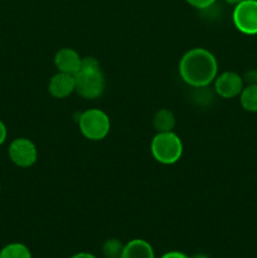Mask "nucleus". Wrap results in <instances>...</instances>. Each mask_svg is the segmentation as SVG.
<instances>
[{
	"label": "nucleus",
	"instance_id": "14",
	"mask_svg": "<svg viewBox=\"0 0 257 258\" xmlns=\"http://www.w3.org/2000/svg\"><path fill=\"white\" fill-rule=\"evenodd\" d=\"M125 244L117 238H110L102 244V253L105 258H120Z\"/></svg>",
	"mask_w": 257,
	"mask_h": 258
},
{
	"label": "nucleus",
	"instance_id": "17",
	"mask_svg": "<svg viewBox=\"0 0 257 258\" xmlns=\"http://www.w3.org/2000/svg\"><path fill=\"white\" fill-rule=\"evenodd\" d=\"M7 135H8V131H7V126L4 125V122H3L2 120H0V146L4 144L5 139H7Z\"/></svg>",
	"mask_w": 257,
	"mask_h": 258
},
{
	"label": "nucleus",
	"instance_id": "13",
	"mask_svg": "<svg viewBox=\"0 0 257 258\" xmlns=\"http://www.w3.org/2000/svg\"><path fill=\"white\" fill-rule=\"evenodd\" d=\"M0 258H32V253L25 244L9 243L2 248Z\"/></svg>",
	"mask_w": 257,
	"mask_h": 258
},
{
	"label": "nucleus",
	"instance_id": "19",
	"mask_svg": "<svg viewBox=\"0 0 257 258\" xmlns=\"http://www.w3.org/2000/svg\"><path fill=\"white\" fill-rule=\"evenodd\" d=\"M224 2L228 3V4H234V5H236V4H238V3H241L242 0H224Z\"/></svg>",
	"mask_w": 257,
	"mask_h": 258
},
{
	"label": "nucleus",
	"instance_id": "3",
	"mask_svg": "<svg viewBox=\"0 0 257 258\" xmlns=\"http://www.w3.org/2000/svg\"><path fill=\"white\" fill-rule=\"evenodd\" d=\"M78 126L86 139L92 141H100L110 133L111 122L107 113L98 108H91L81 113L78 118Z\"/></svg>",
	"mask_w": 257,
	"mask_h": 258
},
{
	"label": "nucleus",
	"instance_id": "5",
	"mask_svg": "<svg viewBox=\"0 0 257 258\" xmlns=\"http://www.w3.org/2000/svg\"><path fill=\"white\" fill-rule=\"evenodd\" d=\"M233 24L242 34H257V0H242L232 14Z\"/></svg>",
	"mask_w": 257,
	"mask_h": 258
},
{
	"label": "nucleus",
	"instance_id": "9",
	"mask_svg": "<svg viewBox=\"0 0 257 258\" xmlns=\"http://www.w3.org/2000/svg\"><path fill=\"white\" fill-rule=\"evenodd\" d=\"M48 91L55 98H66L76 91V80L73 75L58 72L50 78Z\"/></svg>",
	"mask_w": 257,
	"mask_h": 258
},
{
	"label": "nucleus",
	"instance_id": "12",
	"mask_svg": "<svg viewBox=\"0 0 257 258\" xmlns=\"http://www.w3.org/2000/svg\"><path fill=\"white\" fill-rule=\"evenodd\" d=\"M239 102L243 110L248 112H257V83L244 86L239 93Z\"/></svg>",
	"mask_w": 257,
	"mask_h": 258
},
{
	"label": "nucleus",
	"instance_id": "16",
	"mask_svg": "<svg viewBox=\"0 0 257 258\" xmlns=\"http://www.w3.org/2000/svg\"><path fill=\"white\" fill-rule=\"evenodd\" d=\"M160 258H190V257L186 256V254L183 253V252L170 251V252H166V253H164Z\"/></svg>",
	"mask_w": 257,
	"mask_h": 258
},
{
	"label": "nucleus",
	"instance_id": "6",
	"mask_svg": "<svg viewBox=\"0 0 257 258\" xmlns=\"http://www.w3.org/2000/svg\"><path fill=\"white\" fill-rule=\"evenodd\" d=\"M8 154L13 163L19 168H30L38 159L37 146L32 140L25 138H18L12 141L8 149Z\"/></svg>",
	"mask_w": 257,
	"mask_h": 258
},
{
	"label": "nucleus",
	"instance_id": "7",
	"mask_svg": "<svg viewBox=\"0 0 257 258\" xmlns=\"http://www.w3.org/2000/svg\"><path fill=\"white\" fill-rule=\"evenodd\" d=\"M244 87V81L238 73L227 71L214 80V91L222 98H234L239 96Z\"/></svg>",
	"mask_w": 257,
	"mask_h": 258
},
{
	"label": "nucleus",
	"instance_id": "20",
	"mask_svg": "<svg viewBox=\"0 0 257 258\" xmlns=\"http://www.w3.org/2000/svg\"><path fill=\"white\" fill-rule=\"evenodd\" d=\"M191 258H209V257L207 256V254H204V253H198V254H196V256L191 257Z\"/></svg>",
	"mask_w": 257,
	"mask_h": 258
},
{
	"label": "nucleus",
	"instance_id": "11",
	"mask_svg": "<svg viewBox=\"0 0 257 258\" xmlns=\"http://www.w3.org/2000/svg\"><path fill=\"white\" fill-rule=\"evenodd\" d=\"M153 125L158 133H169L175 127V116L170 110L161 108L155 113L153 118Z\"/></svg>",
	"mask_w": 257,
	"mask_h": 258
},
{
	"label": "nucleus",
	"instance_id": "18",
	"mask_svg": "<svg viewBox=\"0 0 257 258\" xmlns=\"http://www.w3.org/2000/svg\"><path fill=\"white\" fill-rule=\"evenodd\" d=\"M71 258H97V257L92 253H88V252H80V253L73 254Z\"/></svg>",
	"mask_w": 257,
	"mask_h": 258
},
{
	"label": "nucleus",
	"instance_id": "21",
	"mask_svg": "<svg viewBox=\"0 0 257 258\" xmlns=\"http://www.w3.org/2000/svg\"><path fill=\"white\" fill-rule=\"evenodd\" d=\"M0 189H2V184H0Z\"/></svg>",
	"mask_w": 257,
	"mask_h": 258
},
{
	"label": "nucleus",
	"instance_id": "2",
	"mask_svg": "<svg viewBox=\"0 0 257 258\" xmlns=\"http://www.w3.org/2000/svg\"><path fill=\"white\" fill-rule=\"evenodd\" d=\"M151 154L160 164L171 165L181 158L183 143L174 131L158 133L151 141Z\"/></svg>",
	"mask_w": 257,
	"mask_h": 258
},
{
	"label": "nucleus",
	"instance_id": "10",
	"mask_svg": "<svg viewBox=\"0 0 257 258\" xmlns=\"http://www.w3.org/2000/svg\"><path fill=\"white\" fill-rule=\"evenodd\" d=\"M120 258H155V253L149 242L144 239H131L123 246Z\"/></svg>",
	"mask_w": 257,
	"mask_h": 258
},
{
	"label": "nucleus",
	"instance_id": "8",
	"mask_svg": "<svg viewBox=\"0 0 257 258\" xmlns=\"http://www.w3.org/2000/svg\"><path fill=\"white\" fill-rule=\"evenodd\" d=\"M54 64L58 72L73 75L78 73L82 64V58L72 48H62L54 55Z\"/></svg>",
	"mask_w": 257,
	"mask_h": 258
},
{
	"label": "nucleus",
	"instance_id": "4",
	"mask_svg": "<svg viewBox=\"0 0 257 258\" xmlns=\"http://www.w3.org/2000/svg\"><path fill=\"white\" fill-rule=\"evenodd\" d=\"M75 80L76 92L87 100L100 97L105 91V76L100 67H81L78 73L75 75Z\"/></svg>",
	"mask_w": 257,
	"mask_h": 258
},
{
	"label": "nucleus",
	"instance_id": "15",
	"mask_svg": "<svg viewBox=\"0 0 257 258\" xmlns=\"http://www.w3.org/2000/svg\"><path fill=\"white\" fill-rule=\"evenodd\" d=\"M189 5L197 9H207L216 3V0H185Z\"/></svg>",
	"mask_w": 257,
	"mask_h": 258
},
{
	"label": "nucleus",
	"instance_id": "1",
	"mask_svg": "<svg viewBox=\"0 0 257 258\" xmlns=\"http://www.w3.org/2000/svg\"><path fill=\"white\" fill-rule=\"evenodd\" d=\"M218 73V63L213 53L204 48H193L181 57L179 75L186 85L194 88L207 87Z\"/></svg>",
	"mask_w": 257,
	"mask_h": 258
}]
</instances>
